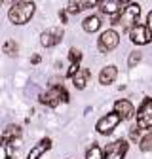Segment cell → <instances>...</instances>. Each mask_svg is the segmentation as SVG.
Masks as SVG:
<instances>
[{"mask_svg":"<svg viewBox=\"0 0 152 159\" xmlns=\"http://www.w3.org/2000/svg\"><path fill=\"white\" fill-rule=\"evenodd\" d=\"M34 10H36V6H34L32 0H19V2H15L12 6V10L8 11V19L13 25H25L32 19Z\"/></svg>","mask_w":152,"mask_h":159,"instance_id":"1","label":"cell"},{"mask_svg":"<svg viewBox=\"0 0 152 159\" xmlns=\"http://www.w3.org/2000/svg\"><path fill=\"white\" fill-rule=\"evenodd\" d=\"M69 101H70L69 91L61 84H53V82H51V87L40 95V102L46 106H51V108H55L59 102H69Z\"/></svg>","mask_w":152,"mask_h":159,"instance_id":"2","label":"cell"},{"mask_svg":"<svg viewBox=\"0 0 152 159\" xmlns=\"http://www.w3.org/2000/svg\"><path fill=\"white\" fill-rule=\"evenodd\" d=\"M135 117H137V127L141 131H146V129H152V98H145L141 108L135 112Z\"/></svg>","mask_w":152,"mask_h":159,"instance_id":"3","label":"cell"},{"mask_svg":"<svg viewBox=\"0 0 152 159\" xmlns=\"http://www.w3.org/2000/svg\"><path fill=\"white\" fill-rule=\"evenodd\" d=\"M139 15H141V6H139V4L129 2V4L120 11V25H124V27L129 30L133 25H137Z\"/></svg>","mask_w":152,"mask_h":159,"instance_id":"4","label":"cell"},{"mask_svg":"<svg viewBox=\"0 0 152 159\" xmlns=\"http://www.w3.org/2000/svg\"><path fill=\"white\" fill-rule=\"evenodd\" d=\"M118 44H120V34L114 30V29H108V30H105L101 34L99 42H97V48H99L101 53H108L114 48H118Z\"/></svg>","mask_w":152,"mask_h":159,"instance_id":"5","label":"cell"},{"mask_svg":"<svg viewBox=\"0 0 152 159\" xmlns=\"http://www.w3.org/2000/svg\"><path fill=\"white\" fill-rule=\"evenodd\" d=\"M120 116L118 114H114V112H110V114H105L99 121H97V125H95V129H97V133L99 134H110L114 129H116L118 125H120Z\"/></svg>","mask_w":152,"mask_h":159,"instance_id":"6","label":"cell"},{"mask_svg":"<svg viewBox=\"0 0 152 159\" xmlns=\"http://www.w3.org/2000/svg\"><path fill=\"white\" fill-rule=\"evenodd\" d=\"M129 38H131L133 44L145 46V44H150L152 42V32L148 30L146 25H133L129 29Z\"/></svg>","mask_w":152,"mask_h":159,"instance_id":"7","label":"cell"},{"mask_svg":"<svg viewBox=\"0 0 152 159\" xmlns=\"http://www.w3.org/2000/svg\"><path fill=\"white\" fill-rule=\"evenodd\" d=\"M127 150H129L127 140L120 138V140L108 144V146H107V150H103V152H105V159H124V157H126V153H127Z\"/></svg>","mask_w":152,"mask_h":159,"instance_id":"8","label":"cell"},{"mask_svg":"<svg viewBox=\"0 0 152 159\" xmlns=\"http://www.w3.org/2000/svg\"><path fill=\"white\" fill-rule=\"evenodd\" d=\"M114 114H118L120 119H131L135 117V108H133L131 101H127V98H120V101L114 102Z\"/></svg>","mask_w":152,"mask_h":159,"instance_id":"9","label":"cell"},{"mask_svg":"<svg viewBox=\"0 0 152 159\" xmlns=\"http://www.w3.org/2000/svg\"><path fill=\"white\" fill-rule=\"evenodd\" d=\"M48 150H51V140H50V138H42V140H40V142H38V144L29 152L27 159H40Z\"/></svg>","mask_w":152,"mask_h":159,"instance_id":"10","label":"cell"},{"mask_svg":"<svg viewBox=\"0 0 152 159\" xmlns=\"http://www.w3.org/2000/svg\"><path fill=\"white\" fill-rule=\"evenodd\" d=\"M116 76H118V68H116V66H112V65H108V66H105V68L99 72V84H103V85H110V84H114Z\"/></svg>","mask_w":152,"mask_h":159,"instance_id":"11","label":"cell"},{"mask_svg":"<svg viewBox=\"0 0 152 159\" xmlns=\"http://www.w3.org/2000/svg\"><path fill=\"white\" fill-rule=\"evenodd\" d=\"M89 82V70L88 68H78V72H76L72 76V84L76 89H84Z\"/></svg>","mask_w":152,"mask_h":159,"instance_id":"12","label":"cell"},{"mask_svg":"<svg viewBox=\"0 0 152 159\" xmlns=\"http://www.w3.org/2000/svg\"><path fill=\"white\" fill-rule=\"evenodd\" d=\"M97 6L101 8L103 13L107 15H114V13H120V2L118 0H99Z\"/></svg>","mask_w":152,"mask_h":159,"instance_id":"13","label":"cell"},{"mask_svg":"<svg viewBox=\"0 0 152 159\" xmlns=\"http://www.w3.org/2000/svg\"><path fill=\"white\" fill-rule=\"evenodd\" d=\"M101 17L99 15H89L88 19H84V23H82V27H84V30L86 32H97L99 29H101Z\"/></svg>","mask_w":152,"mask_h":159,"instance_id":"14","label":"cell"},{"mask_svg":"<svg viewBox=\"0 0 152 159\" xmlns=\"http://www.w3.org/2000/svg\"><path fill=\"white\" fill-rule=\"evenodd\" d=\"M139 148H141V152H150L152 150V129L143 131V134L139 138Z\"/></svg>","mask_w":152,"mask_h":159,"instance_id":"15","label":"cell"},{"mask_svg":"<svg viewBox=\"0 0 152 159\" xmlns=\"http://www.w3.org/2000/svg\"><path fill=\"white\" fill-rule=\"evenodd\" d=\"M86 159H105L103 148L97 146V144H91V146L86 150Z\"/></svg>","mask_w":152,"mask_h":159,"instance_id":"16","label":"cell"},{"mask_svg":"<svg viewBox=\"0 0 152 159\" xmlns=\"http://www.w3.org/2000/svg\"><path fill=\"white\" fill-rule=\"evenodd\" d=\"M82 10H86V2H84V0H69V6H67L69 13H80Z\"/></svg>","mask_w":152,"mask_h":159,"instance_id":"17","label":"cell"},{"mask_svg":"<svg viewBox=\"0 0 152 159\" xmlns=\"http://www.w3.org/2000/svg\"><path fill=\"white\" fill-rule=\"evenodd\" d=\"M2 49H4V53H8L10 57H15V55L19 53V46H17L15 40H8V42H4Z\"/></svg>","mask_w":152,"mask_h":159,"instance_id":"18","label":"cell"},{"mask_svg":"<svg viewBox=\"0 0 152 159\" xmlns=\"http://www.w3.org/2000/svg\"><path fill=\"white\" fill-rule=\"evenodd\" d=\"M141 59H143V53H141V51H137V49L131 51L129 57H127V66H129V68H135V66L141 63Z\"/></svg>","mask_w":152,"mask_h":159,"instance_id":"19","label":"cell"},{"mask_svg":"<svg viewBox=\"0 0 152 159\" xmlns=\"http://www.w3.org/2000/svg\"><path fill=\"white\" fill-rule=\"evenodd\" d=\"M40 44H42L44 48H51V46H53V38H51L50 30H46V32L40 34Z\"/></svg>","mask_w":152,"mask_h":159,"instance_id":"20","label":"cell"},{"mask_svg":"<svg viewBox=\"0 0 152 159\" xmlns=\"http://www.w3.org/2000/svg\"><path fill=\"white\" fill-rule=\"evenodd\" d=\"M69 59H70V63H80L82 61V51L78 48H72L69 51Z\"/></svg>","mask_w":152,"mask_h":159,"instance_id":"21","label":"cell"},{"mask_svg":"<svg viewBox=\"0 0 152 159\" xmlns=\"http://www.w3.org/2000/svg\"><path fill=\"white\" fill-rule=\"evenodd\" d=\"M50 34H51V38H53V46L55 44H59L61 42V38H63V29H53V30H50Z\"/></svg>","mask_w":152,"mask_h":159,"instance_id":"22","label":"cell"},{"mask_svg":"<svg viewBox=\"0 0 152 159\" xmlns=\"http://www.w3.org/2000/svg\"><path fill=\"white\" fill-rule=\"evenodd\" d=\"M78 68H80V63H70V66H69V70H67V76L72 78L76 72H78Z\"/></svg>","mask_w":152,"mask_h":159,"instance_id":"23","label":"cell"},{"mask_svg":"<svg viewBox=\"0 0 152 159\" xmlns=\"http://www.w3.org/2000/svg\"><path fill=\"white\" fill-rule=\"evenodd\" d=\"M84 2H86V10H89V8H95V6H97L99 0H84Z\"/></svg>","mask_w":152,"mask_h":159,"instance_id":"24","label":"cell"},{"mask_svg":"<svg viewBox=\"0 0 152 159\" xmlns=\"http://www.w3.org/2000/svg\"><path fill=\"white\" fill-rule=\"evenodd\" d=\"M146 27H148V30L152 32V10L148 11V17H146Z\"/></svg>","mask_w":152,"mask_h":159,"instance_id":"25","label":"cell"},{"mask_svg":"<svg viewBox=\"0 0 152 159\" xmlns=\"http://www.w3.org/2000/svg\"><path fill=\"white\" fill-rule=\"evenodd\" d=\"M40 61H42V57H40V55H32V57H31V63H32V65H38Z\"/></svg>","mask_w":152,"mask_h":159,"instance_id":"26","label":"cell"},{"mask_svg":"<svg viewBox=\"0 0 152 159\" xmlns=\"http://www.w3.org/2000/svg\"><path fill=\"white\" fill-rule=\"evenodd\" d=\"M59 17H61V23H67V11H59Z\"/></svg>","mask_w":152,"mask_h":159,"instance_id":"27","label":"cell"},{"mask_svg":"<svg viewBox=\"0 0 152 159\" xmlns=\"http://www.w3.org/2000/svg\"><path fill=\"white\" fill-rule=\"evenodd\" d=\"M2 2H8V4H15V2H19V0H2Z\"/></svg>","mask_w":152,"mask_h":159,"instance_id":"28","label":"cell"},{"mask_svg":"<svg viewBox=\"0 0 152 159\" xmlns=\"http://www.w3.org/2000/svg\"><path fill=\"white\" fill-rule=\"evenodd\" d=\"M118 2H120V4H129L131 0H118Z\"/></svg>","mask_w":152,"mask_h":159,"instance_id":"29","label":"cell"},{"mask_svg":"<svg viewBox=\"0 0 152 159\" xmlns=\"http://www.w3.org/2000/svg\"><path fill=\"white\" fill-rule=\"evenodd\" d=\"M0 4H2V0H0Z\"/></svg>","mask_w":152,"mask_h":159,"instance_id":"30","label":"cell"}]
</instances>
